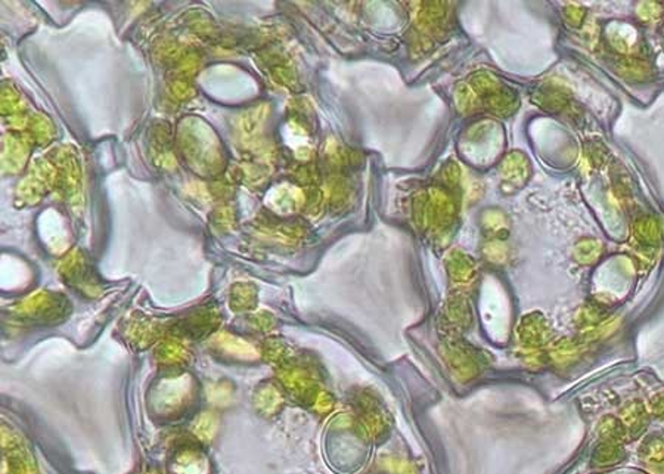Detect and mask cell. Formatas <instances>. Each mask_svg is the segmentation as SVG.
Instances as JSON below:
<instances>
[{"instance_id":"1","label":"cell","mask_w":664,"mask_h":474,"mask_svg":"<svg viewBox=\"0 0 664 474\" xmlns=\"http://www.w3.org/2000/svg\"><path fill=\"white\" fill-rule=\"evenodd\" d=\"M68 309L70 305L64 296L40 291L25 298L24 302H21L15 308V312H17V315L21 316L23 320L31 322L52 324L64 320L66 315L68 313Z\"/></svg>"},{"instance_id":"2","label":"cell","mask_w":664,"mask_h":474,"mask_svg":"<svg viewBox=\"0 0 664 474\" xmlns=\"http://www.w3.org/2000/svg\"><path fill=\"white\" fill-rule=\"evenodd\" d=\"M278 377L281 383L290 390L291 394H294L297 399L306 403L313 405L316 398H318V394L322 391L310 371L300 365H295V363H282L278 371Z\"/></svg>"},{"instance_id":"3","label":"cell","mask_w":664,"mask_h":474,"mask_svg":"<svg viewBox=\"0 0 664 474\" xmlns=\"http://www.w3.org/2000/svg\"><path fill=\"white\" fill-rule=\"evenodd\" d=\"M445 360L453 375L461 382H469L481 370V356L461 343H450L445 349Z\"/></svg>"},{"instance_id":"4","label":"cell","mask_w":664,"mask_h":474,"mask_svg":"<svg viewBox=\"0 0 664 474\" xmlns=\"http://www.w3.org/2000/svg\"><path fill=\"white\" fill-rule=\"evenodd\" d=\"M191 394V380L187 377L175 378L161 383L156 387L155 406L163 414H171L179 411Z\"/></svg>"},{"instance_id":"5","label":"cell","mask_w":664,"mask_h":474,"mask_svg":"<svg viewBox=\"0 0 664 474\" xmlns=\"http://www.w3.org/2000/svg\"><path fill=\"white\" fill-rule=\"evenodd\" d=\"M61 275L70 284L71 287L83 290L85 294L94 296L99 293L98 281L94 279L93 274L89 271L86 260L80 253H71V255L62 262Z\"/></svg>"},{"instance_id":"6","label":"cell","mask_w":664,"mask_h":474,"mask_svg":"<svg viewBox=\"0 0 664 474\" xmlns=\"http://www.w3.org/2000/svg\"><path fill=\"white\" fill-rule=\"evenodd\" d=\"M357 427L363 437L368 440H376L383 437L387 430V420L383 414L381 408L376 405L371 398L362 401L360 415L357 418Z\"/></svg>"},{"instance_id":"7","label":"cell","mask_w":664,"mask_h":474,"mask_svg":"<svg viewBox=\"0 0 664 474\" xmlns=\"http://www.w3.org/2000/svg\"><path fill=\"white\" fill-rule=\"evenodd\" d=\"M219 320L216 308H202L186 316L179 327L183 334L192 339H201L217 328Z\"/></svg>"},{"instance_id":"8","label":"cell","mask_w":664,"mask_h":474,"mask_svg":"<svg viewBox=\"0 0 664 474\" xmlns=\"http://www.w3.org/2000/svg\"><path fill=\"white\" fill-rule=\"evenodd\" d=\"M2 444L6 449L5 474H36L33 461L28 460L25 451L17 445V440L5 437Z\"/></svg>"},{"instance_id":"9","label":"cell","mask_w":664,"mask_h":474,"mask_svg":"<svg viewBox=\"0 0 664 474\" xmlns=\"http://www.w3.org/2000/svg\"><path fill=\"white\" fill-rule=\"evenodd\" d=\"M214 344L219 351H221L230 358L244 359V360H251V359L259 358V352L256 351L254 346H251L245 340L232 336L229 333H219L214 337Z\"/></svg>"},{"instance_id":"10","label":"cell","mask_w":664,"mask_h":474,"mask_svg":"<svg viewBox=\"0 0 664 474\" xmlns=\"http://www.w3.org/2000/svg\"><path fill=\"white\" fill-rule=\"evenodd\" d=\"M282 405H283V396L279 387L275 383L267 382L257 387L254 393V406L262 415L272 417L278 414Z\"/></svg>"},{"instance_id":"11","label":"cell","mask_w":664,"mask_h":474,"mask_svg":"<svg viewBox=\"0 0 664 474\" xmlns=\"http://www.w3.org/2000/svg\"><path fill=\"white\" fill-rule=\"evenodd\" d=\"M156 360L167 367H179L189 359L186 347L178 340H164L156 346Z\"/></svg>"},{"instance_id":"12","label":"cell","mask_w":664,"mask_h":474,"mask_svg":"<svg viewBox=\"0 0 664 474\" xmlns=\"http://www.w3.org/2000/svg\"><path fill=\"white\" fill-rule=\"evenodd\" d=\"M622 423L626 427V432L629 433V436L632 437L639 436L645 430L646 423H648V415H646L644 405L638 402L629 403L622 413Z\"/></svg>"},{"instance_id":"13","label":"cell","mask_w":664,"mask_h":474,"mask_svg":"<svg viewBox=\"0 0 664 474\" xmlns=\"http://www.w3.org/2000/svg\"><path fill=\"white\" fill-rule=\"evenodd\" d=\"M158 336H160V328H158L155 322L151 321H133L132 325L128 328L129 340L139 347L149 346L152 341L156 340Z\"/></svg>"},{"instance_id":"14","label":"cell","mask_w":664,"mask_h":474,"mask_svg":"<svg viewBox=\"0 0 664 474\" xmlns=\"http://www.w3.org/2000/svg\"><path fill=\"white\" fill-rule=\"evenodd\" d=\"M176 474H207L205 460L195 451H185L179 454L175 461Z\"/></svg>"},{"instance_id":"15","label":"cell","mask_w":664,"mask_h":474,"mask_svg":"<svg viewBox=\"0 0 664 474\" xmlns=\"http://www.w3.org/2000/svg\"><path fill=\"white\" fill-rule=\"evenodd\" d=\"M256 306V290L248 284H236L230 290V308L233 310H250Z\"/></svg>"},{"instance_id":"16","label":"cell","mask_w":664,"mask_h":474,"mask_svg":"<svg viewBox=\"0 0 664 474\" xmlns=\"http://www.w3.org/2000/svg\"><path fill=\"white\" fill-rule=\"evenodd\" d=\"M599 430H601V436L604 437L607 444H615V445H620L627 433L623 423L615 420L614 417H608L601 423Z\"/></svg>"},{"instance_id":"17","label":"cell","mask_w":664,"mask_h":474,"mask_svg":"<svg viewBox=\"0 0 664 474\" xmlns=\"http://www.w3.org/2000/svg\"><path fill=\"white\" fill-rule=\"evenodd\" d=\"M625 452L620 448V445L615 444H603L601 445L595 455H594V463L596 466H613L615 463H619L623 460Z\"/></svg>"},{"instance_id":"18","label":"cell","mask_w":664,"mask_h":474,"mask_svg":"<svg viewBox=\"0 0 664 474\" xmlns=\"http://www.w3.org/2000/svg\"><path fill=\"white\" fill-rule=\"evenodd\" d=\"M217 417L214 414H201L194 423V433L201 440H211L217 432Z\"/></svg>"},{"instance_id":"19","label":"cell","mask_w":664,"mask_h":474,"mask_svg":"<svg viewBox=\"0 0 664 474\" xmlns=\"http://www.w3.org/2000/svg\"><path fill=\"white\" fill-rule=\"evenodd\" d=\"M264 358L272 363H285L287 362V347L276 339L267 340L264 344Z\"/></svg>"},{"instance_id":"20","label":"cell","mask_w":664,"mask_h":474,"mask_svg":"<svg viewBox=\"0 0 664 474\" xmlns=\"http://www.w3.org/2000/svg\"><path fill=\"white\" fill-rule=\"evenodd\" d=\"M545 339V328L539 322H527L524 324L523 329H521V340H523L529 346H537L541 344L542 340Z\"/></svg>"},{"instance_id":"21","label":"cell","mask_w":664,"mask_h":474,"mask_svg":"<svg viewBox=\"0 0 664 474\" xmlns=\"http://www.w3.org/2000/svg\"><path fill=\"white\" fill-rule=\"evenodd\" d=\"M642 454L650 461H664V442L660 437H650L642 446Z\"/></svg>"},{"instance_id":"22","label":"cell","mask_w":664,"mask_h":474,"mask_svg":"<svg viewBox=\"0 0 664 474\" xmlns=\"http://www.w3.org/2000/svg\"><path fill=\"white\" fill-rule=\"evenodd\" d=\"M576 353H577V349L573 343H567V344L561 343L551 352V358L557 363H565V362H570L576 356Z\"/></svg>"},{"instance_id":"23","label":"cell","mask_w":664,"mask_h":474,"mask_svg":"<svg viewBox=\"0 0 664 474\" xmlns=\"http://www.w3.org/2000/svg\"><path fill=\"white\" fill-rule=\"evenodd\" d=\"M209 396H210V399H211L213 402L223 403V402L229 401L230 390H229V387H228L226 383H220V384H216V386L210 387Z\"/></svg>"},{"instance_id":"24","label":"cell","mask_w":664,"mask_h":474,"mask_svg":"<svg viewBox=\"0 0 664 474\" xmlns=\"http://www.w3.org/2000/svg\"><path fill=\"white\" fill-rule=\"evenodd\" d=\"M332 406H334V399H332V396L329 393H326L324 390L318 394V398H316V401L313 403V408L321 414L329 413V411L332 409Z\"/></svg>"},{"instance_id":"25","label":"cell","mask_w":664,"mask_h":474,"mask_svg":"<svg viewBox=\"0 0 664 474\" xmlns=\"http://www.w3.org/2000/svg\"><path fill=\"white\" fill-rule=\"evenodd\" d=\"M250 321H251L252 324H254L259 329H263V331H264V329H269V328L272 327V324H273L272 318H271V316H269L267 313H259V315H256V316H252V318H250Z\"/></svg>"},{"instance_id":"26","label":"cell","mask_w":664,"mask_h":474,"mask_svg":"<svg viewBox=\"0 0 664 474\" xmlns=\"http://www.w3.org/2000/svg\"><path fill=\"white\" fill-rule=\"evenodd\" d=\"M651 408H653V411L657 415H660V417L664 415V393L657 394V396L651 402Z\"/></svg>"}]
</instances>
